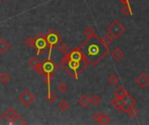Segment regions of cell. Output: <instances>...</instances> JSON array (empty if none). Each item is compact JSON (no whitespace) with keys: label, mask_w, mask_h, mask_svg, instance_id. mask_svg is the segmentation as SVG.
Returning <instances> with one entry per match:
<instances>
[{"label":"cell","mask_w":149,"mask_h":125,"mask_svg":"<svg viewBox=\"0 0 149 125\" xmlns=\"http://www.w3.org/2000/svg\"><path fill=\"white\" fill-rule=\"evenodd\" d=\"M111 123V118L110 117H108L107 115L106 114H102V117H101V120H100V124H109Z\"/></svg>","instance_id":"83f0119b"},{"label":"cell","mask_w":149,"mask_h":125,"mask_svg":"<svg viewBox=\"0 0 149 125\" xmlns=\"http://www.w3.org/2000/svg\"><path fill=\"white\" fill-rule=\"evenodd\" d=\"M7 1H9V0H2V2H3V3H5V2H7Z\"/></svg>","instance_id":"1f68e13d"},{"label":"cell","mask_w":149,"mask_h":125,"mask_svg":"<svg viewBox=\"0 0 149 125\" xmlns=\"http://www.w3.org/2000/svg\"><path fill=\"white\" fill-rule=\"evenodd\" d=\"M48 44L46 40V37L44 34H39L35 37L34 49L37 50V55H43L44 52L47 50Z\"/></svg>","instance_id":"5b68a950"},{"label":"cell","mask_w":149,"mask_h":125,"mask_svg":"<svg viewBox=\"0 0 149 125\" xmlns=\"http://www.w3.org/2000/svg\"><path fill=\"white\" fill-rule=\"evenodd\" d=\"M111 104H112L113 107L115 110L122 111V109H123V106H124V100H123V98H120V97H115L114 98L112 99Z\"/></svg>","instance_id":"8fae6325"},{"label":"cell","mask_w":149,"mask_h":125,"mask_svg":"<svg viewBox=\"0 0 149 125\" xmlns=\"http://www.w3.org/2000/svg\"><path fill=\"white\" fill-rule=\"evenodd\" d=\"M100 102H101V98H100V96H98V95H93L92 97L90 98V103H91L92 104H93L94 106L99 105Z\"/></svg>","instance_id":"cb8c5ba5"},{"label":"cell","mask_w":149,"mask_h":125,"mask_svg":"<svg viewBox=\"0 0 149 125\" xmlns=\"http://www.w3.org/2000/svg\"><path fill=\"white\" fill-rule=\"evenodd\" d=\"M58 108L60 111L62 112H65L70 109V104L66 101V100H61L58 104Z\"/></svg>","instance_id":"e0dca14e"},{"label":"cell","mask_w":149,"mask_h":125,"mask_svg":"<svg viewBox=\"0 0 149 125\" xmlns=\"http://www.w3.org/2000/svg\"><path fill=\"white\" fill-rule=\"evenodd\" d=\"M24 43L26 44V45L30 46V47H32L34 48V44H35V37H28L25 38L24 40Z\"/></svg>","instance_id":"4316f807"},{"label":"cell","mask_w":149,"mask_h":125,"mask_svg":"<svg viewBox=\"0 0 149 125\" xmlns=\"http://www.w3.org/2000/svg\"><path fill=\"white\" fill-rule=\"evenodd\" d=\"M113 37L108 33V34H106L103 37H102V42H103V44L106 45V46H108L109 47V45H111L112 44H113Z\"/></svg>","instance_id":"d6986e66"},{"label":"cell","mask_w":149,"mask_h":125,"mask_svg":"<svg viewBox=\"0 0 149 125\" xmlns=\"http://www.w3.org/2000/svg\"><path fill=\"white\" fill-rule=\"evenodd\" d=\"M10 43L4 38H0V55H4L10 50Z\"/></svg>","instance_id":"4fadbf2b"},{"label":"cell","mask_w":149,"mask_h":125,"mask_svg":"<svg viewBox=\"0 0 149 125\" xmlns=\"http://www.w3.org/2000/svg\"><path fill=\"white\" fill-rule=\"evenodd\" d=\"M107 81H108V84L110 85H116L120 83V77L115 73H113V74L109 76Z\"/></svg>","instance_id":"ac0fdd59"},{"label":"cell","mask_w":149,"mask_h":125,"mask_svg":"<svg viewBox=\"0 0 149 125\" xmlns=\"http://www.w3.org/2000/svg\"><path fill=\"white\" fill-rule=\"evenodd\" d=\"M101 1H106V0H101Z\"/></svg>","instance_id":"d6a6232c"},{"label":"cell","mask_w":149,"mask_h":125,"mask_svg":"<svg viewBox=\"0 0 149 125\" xmlns=\"http://www.w3.org/2000/svg\"><path fill=\"white\" fill-rule=\"evenodd\" d=\"M79 48L83 51L88 64L93 67L109 54V47L106 46L97 36L86 39Z\"/></svg>","instance_id":"6da1fadb"},{"label":"cell","mask_w":149,"mask_h":125,"mask_svg":"<svg viewBox=\"0 0 149 125\" xmlns=\"http://www.w3.org/2000/svg\"><path fill=\"white\" fill-rule=\"evenodd\" d=\"M57 89L60 92V93H65L68 90V86L65 84V83H59L57 86Z\"/></svg>","instance_id":"484cf974"},{"label":"cell","mask_w":149,"mask_h":125,"mask_svg":"<svg viewBox=\"0 0 149 125\" xmlns=\"http://www.w3.org/2000/svg\"><path fill=\"white\" fill-rule=\"evenodd\" d=\"M127 113L128 114V116H129L130 117L135 118V117H137V116H138V110L135 109L134 106V107H131V108L128 110V111H127Z\"/></svg>","instance_id":"d4e9b609"},{"label":"cell","mask_w":149,"mask_h":125,"mask_svg":"<svg viewBox=\"0 0 149 125\" xmlns=\"http://www.w3.org/2000/svg\"><path fill=\"white\" fill-rule=\"evenodd\" d=\"M57 97H58V96H57L56 94H54V93H52V92L50 91V92H48L47 101H48L49 103H54V102L56 101Z\"/></svg>","instance_id":"f1b7e54d"},{"label":"cell","mask_w":149,"mask_h":125,"mask_svg":"<svg viewBox=\"0 0 149 125\" xmlns=\"http://www.w3.org/2000/svg\"><path fill=\"white\" fill-rule=\"evenodd\" d=\"M43 80L47 83L48 84V92H50V84H51V82L52 81L53 77H52V74H50V73H43Z\"/></svg>","instance_id":"44dd1931"},{"label":"cell","mask_w":149,"mask_h":125,"mask_svg":"<svg viewBox=\"0 0 149 125\" xmlns=\"http://www.w3.org/2000/svg\"><path fill=\"white\" fill-rule=\"evenodd\" d=\"M120 3H122L123 4H127V3H129L131 0H119Z\"/></svg>","instance_id":"4dcf8cb0"},{"label":"cell","mask_w":149,"mask_h":125,"mask_svg":"<svg viewBox=\"0 0 149 125\" xmlns=\"http://www.w3.org/2000/svg\"><path fill=\"white\" fill-rule=\"evenodd\" d=\"M58 51H59L61 54L65 55V54L68 53V51H69V47H68V45H67L66 44H65V43H60L59 45H58Z\"/></svg>","instance_id":"603a6c76"},{"label":"cell","mask_w":149,"mask_h":125,"mask_svg":"<svg viewBox=\"0 0 149 125\" xmlns=\"http://www.w3.org/2000/svg\"><path fill=\"white\" fill-rule=\"evenodd\" d=\"M28 64L33 69L35 70V71L38 74H43V67H42V63L41 61L37 57H33L31 59H30V61L28 62Z\"/></svg>","instance_id":"9c48e42d"},{"label":"cell","mask_w":149,"mask_h":125,"mask_svg":"<svg viewBox=\"0 0 149 125\" xmlns=\"http://www.w3.org/2000/svg\"><path fill=\"white\" fill-rule=\"evenodd\" d=\"M83 34L84 36H86V37L88 39V38H91V37H93L94 36H96V32H95V30L92 27V26H87L86 27V29L83 30Z\"/></svg>","instance_id":"9a60e30c"},{"label":"cell","mask_w":149,"mask_h":125,"mask_svg":"<svg viewBox=\"0 0 149 125\" xmlns=\"http://www.w3.org/2000/svg\"><path fill=\"white\" fill-rule=\"evenodd\" d=\"M123 100H124V106H123L122 111L124 113H127L131 107H134L136 104V100L129 93L123 97Z\"/></svg>","instance_id":"ba28073f"},{"label":"cell","mask_w":149,"mask_h":125,"mask_svg":"<svg viewBox=\"0 0 149 125\" xmlns=\"http://www.w3.org/2000/svg\"><path fill=\"white\" fill-rule=\"evenodd\" d=\"M4 120V123L7 124H25L26 123L23 120V118L17 113L15 110L12 108H10L8 110H6L1 117H0V122Z\"/></svg>","instance_id":"7a4b0ae2"},{"label":"cell","mask_w":149,"mask_h":125,"mask_svg":"<svg viewBox=\"0 0 149 125\" xmlns=\"http://www.w3.org/2000/svg\"><path fill=\"white\" fill-rule=\"evenodd\" d=\"M18 100L24 107H30L35 101V96L30 90L25 89L18 96Z\"/></svg>","instance_id":"8992f818"},{"label":"cell","mask_w":149,"mask_h":125,"mask_svg":"<svg viewBox=\"0 0 149 125\" xmlns=\"http://www.w3.org/2000/svg\"><path fill=\"white\" fill-rule=\"evenodd\" d=\"M10 79H11V77H10L8 73H6V72H2V73L0 74V82H1L3 85L7 84L10 81Z\"/></svg>","instance_id":"ffe728a7"},{"label":"cell","mask_w":149,"mask_h":125,"mask_svg":"<svg viewBox=\"0 0 149 125\" xmlns=\"http://www.w3.org/2000/svg\"><path fill=\"white\" fill-rule=\"evenodd\" d=\"M45 37H46V40H47V44H48V48L50 49V54H51L52 49L53 47L58 45L62 42V37L60 36L59 33L55 31L53 29L50 30L48 31V33L45 35Z\"/></svg>","instance_id":"277c9868"},{"label":"cell","mask_w":149,"mask_h":125,"mask_svg":"<svg viewBox=\"0 0 149 125\" xmlns=\"http://www.w3.org/2000/svg\"><path fill=\"white\" fill-rule=\"evenodd\" d=\"M111 55H112V57H113V59L114 61L120 62L123 58V57H124V52H123V50L120 48L116 47V48L113 49V50L112 51Z\"/></svg>","instance_id":"7c38bea8"},{"label":"cell","mask_w":149,"mask_h":125,"mask_svg":"<svg viewBox=\"0 0 149 125\" xmlns=\"http://www.w3.org/2000/svg\"><path fill=\"white\" fill-rule=\"evenodd\" d=\"M101 117H102V113H101L100 111H97V112L93 115V119L94 122H96V123H98V124H100Z\"/></svg>","instance_id":"f546056e"},{"label":"cell","mask_w":149,"mask_h":125,"mask_svg":"<svg viewBox=\"0 0 149 125\" xmlns=\"http://www.w3.org/2000/svg\"><path fill=\"white\" fill-rule=\"evenodd\" d=\"M120 11L122 12V14L124 15H133V10H132V8L130 7V4L129 3H127V4H124L123 7L121 8Z\"/></svg>","instance_id":"7402d4cb"},{"label":"cell","mask_w":149,"mask_h":125,"mask_svg":"<svg viewBox=\"0 0 149 125\" xmlns=\"http://www.w3.org/2000/svg\"><path fill=\"white\" fill-rule=\"evenodd\" d=\"M42 67H43V71L44 73H50V74H53L55 73L58 70V66L51 59V57L48 56V57L44 61V63L42 64Z\"/></svg>","instance_id":"52a82bcc"},{"label":"cell","mask_w":149,"mask_h":125,"mask_svg":"<svg viewBox=\"0 0 149 125\" xmlns=\"http://www.w3.org/2000/svg\"><path fill=\"white\" fill-rule=\"evenodd\" d=\"M78 103H79V104L81 107H83V108H86V107L91 104V103H90V98H89L86 95H82V96L79 97Z\"/></svg>","instance_id":"2e32d148"},{"label":"cell","mask_w":149,"mask_h":125,"mask_svg":"<svg viewBox=\"0 0 149 125\" xmlns=\"http://www.w3.org/2000/svg\"><path fill=\"white\" fill-rule=\"evenodd\" d=\"M114 96L117 97H120V98H123L126 95L128 94V92L127 91V90L123 87V86H119L113 92Z\"/></svg>","instance_id":"5bb4252c"},{"label":"cell","mask_w":149,"mask_h":125,"mask_svg":"<svg viewBox=\"0 0 149 125\" xmlns=\"http://www.w3.org/2000/svg\"><path fill=\"white\" fill-rule=\"evenodd\" d=\"M135 83L138 84L139 87H141L142 89H146L147 87L149 86V76L145 72L140 74L138 76V77L136 78Z\"/></svg>","instance_id":"30bf717a"},{"label":"cell","mask_w":149,"mask_h":125,"mask_svg":"<svg viewBox=\"0 0 149 125\" xmlns=\"http://www.w3.org/2000/svg\"><path fill=\"white\" fill-rule=\"evenodd\" d=\"M107 31L113 38H118L120 36H122V34H124V32L126 31V27L119 20H114L107 28Z\"/></svg>","instance_id":"3957f363"}]
</instances>
